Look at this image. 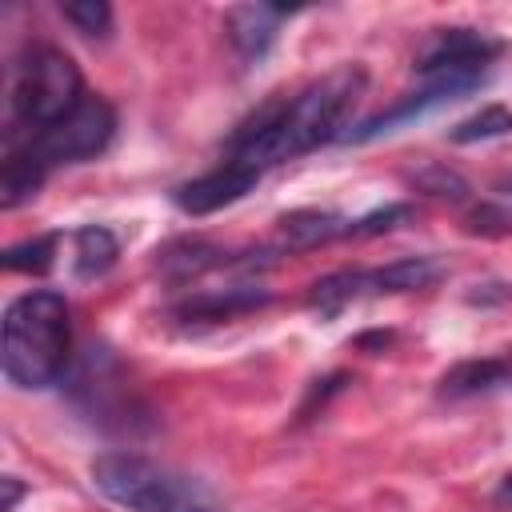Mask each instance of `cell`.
Returning a JSON list of instances; mask_svg holds the SVG:
<instances>
[{
    "mask_svg": "<svg viewBox=\"0 0 512 512\" xmlns=\"http://www.w3.org/2000/svg\"><path fill=\"white\" fill-rule=\"evenodd\" d=\"M368 88L364 64H340L328 76L304 84L296 96H280L260 104L228 140L224 160L244 164L252 172H268L284 160H296L336 136H344V124L352 108L360 104Z\"/></svg>",
    "mask_w": 512,
    "mask_h": 512,
    "instance_id": "cell-1",
    "label": "cell"
},
{
    "mask_svg": "<svg viewBox=\"0 0 512 512\" xmlns=\"http://www.w3.org/2000/svg\"><path fill=\"white\" fill-rule=\"evenodd\" d=\"M496 500H504V504L512 500V472H508V476L500 480V488H496Z\"/></svg>",
    "mask_w": 512,
    "mask_h": 512,
    "instance_id": "cell-22",
    "label": "cell"
},
{
    "mask_svg": "<svg viewBox=\"0 0 512 512\" xmlns=\"http://www.w3.org/2000/svg\"><path fill=\"white\" fill-rule=\"evenodd\" d=\"M84 76L72 64L68 52L40 44L28 48L16 68H12V84H8V144L36 136L44 128H52L56 120L72 116L84 104Z\"/></svg>",
    "mask_w": 512,
    "mask_h": 512,
    "instance_id": "cell-5",
    "label": "cell"
},
{
    "mask_svg": "<svg viewBox=\"0 0 512 512\" xmlns=\"http://www.w3.org/2000/svg\"><path fill=\"white\" fill-rule=\"evenodd\" d=\"M468 232H512V212L480 204V208L468 216Z\"/></svg>",
    "mask_w": 512,
    "mask_h": 512,
    "instance_id": "cell-20",
    "label": "cell"
},
{
    "mask_svg": "<svg viewBox=\"0 0 512 512\" xmlns=\"http://www.w3.org/2000/svg\"><path fill=\"white\" fill-rule=\"evenodd\" d=\"M288 12L292 8H272V4H240V8H228L224 28H228V40L240 52V60H248V64L260 60L272 48L276 28H280V20Z\"/></svg>",
    "mask_w": 512,
    "mask_h": 512,
    "instance_id": "cell-12",
    "label": "cell"
},
{
    "mask_svg": "<svg viewBox=\"0 0 512 512\" xmlns=\"http://www.w3.org/2000/svg\"><path fill=\"white\" fill-rule=\"evenodd\" d=\"M480 84H484V76H468V72L424 76V84H420L416 92L400 96L392 108H384V112L368 116L364 124L348 128L344 140H348V144H368V140H376V136H384V132H396V128L408 124V120H420L424 112H432V108H440V104H448V100H460V96L476 92Z\"/></svg>",
    "mask_w": 512,
    "mask_h": 512,
    "instance_id": "cell-7",
    "label": "cell"
},
{
    "mask_svg": "<svg viewBox=\"0 0 512 512\" xmlns=\"http://www.w3.org/2000/svg\"><path fill=\"white\" fill-rule=\"evenodd\" d=\"M332 240H352V216L332 208H296L280 216V248H316Z\"/></svg>",
    "mask_w": 512,
    "mask_h": 512,
    "instance_id": "cell-13",
    "label": "cell"
},
{
    "mask_svg": "<svg viewBox=\"0 0 512 512\" xmlns=\"http://www.w3.org/2000/svg\"><path fill=\"white\" fill-rule=\"evenodd\" d=\"M416 184H420L424 192H432V196H452V200H464V192H468V184H464L456 172H448L444 164L424 168V172L416 176Z\"/></svg>",
    "mask_w": 512,
    "mask_h": 512,
    "instance_id": "cell-19",
    "label": "cell"
},
{
    "mask_svg": "<svg viewBox=\"0 0 512 512\" xmlns=\"http://www.w3.org/2000/svg\"><path fill=\"white\" fill-rule=\"evenodd\" d=\"M512 384V356H476V360H460L452 364L440 384L436 396L440 400H472V396H488Z\"/></svg>",
    "mask_w": 512,
    "mask_h": 512,
    "instance_id": "cell-11",
    "label": "cell"
},
{
    "mask_svg": "<svg viewBox=\"0 0 512 512\" xmlns=\"http://www.w3.org/2000/svg\"><path fill=\"white\" fill-rule=\"evenodd\" d=\"M72 244H76V276L80 280H96L104 276L116 256H120V240L104 228V224H84L72 232Z\"/></svg>",
    "mask_w": 512,
    "mask_h": 512,
    "instance_id": "cell-15",
    "label": "cell"
},
{
    "mask_svg": "<svg viewBox=\"0 0 512 512\" xmlns=\"http://www.w3.org/2000/svg\"><path fill=\"white\" fill-rule=\"evenodd\" d=\"M92 484L124 512H228L224 500L196 476L148 460L140 452H104L92 460Z\"/></svg>",
    "mask_w": 512,
    "mask_h": 512,
    "instance_id": "cell-4",
    "label": "cell"
},
{
    "mask_svg": "<svg viewBox=\"0 0 512 512\" xmlns=\"http://www.w3.org/2000/svg\"><path fill=\"white\" fill-rule=\"evenodd\" d=\"M440 276H444V264L436 256H404V260H392L384 268H348V272L320 276L308 288V308L328 320V316H336L340 308H348L364 296L420 292V288H432Z\"/></svg>",
    "mask_w": 512,
    "mask_h": 512,
    "instance_id": "cell-6",
    "label": "cell"
},
{
    "mask_svg": "<svg viewBox=\"0 0 512 512\" xmlns=\"http://www.w3.org/2000/svg\"><path fill=\"white\" fill-rule=\"evenodd\" d=\"M60 12L84 36H108L112 32V8L104 0H72V4H60Z\"/></svg>",
    "mask_w": 512,
    "mask_h": 512,
    "instance_id": "cell-18",
    "label": "cell"
},
{
    "mask_svg": "<svg viewBox=\"0 0 512 512\" xmlns=\"http://www.w3.org/2000/svg\"><path fill=\"white\" fill-rule=\"evenodd\" d=\"M56 232H48V236H32V240H24V244H12L8 252H4V268L8 272H32V276H40V272H48L52 268V256H56Z\"/></svg>",
    "mask_w": 512,
    "mask_h": 512,
    "instance_id": "cell-17",
    "label": "cell"
},
{
    "mask_svg": "<svg viewBox=\"0 0 512 512\" xmlns=\"http://www.w3.org/2000/svg\"><path fill=\"white\" fill-rule=\"evenodd\" d=\"M256 184H260V172H252V168H244V164H232V160H220L212 172L176 184L172 204H176L184 216H208V212H220V208L244 200Z\"/></svg>",
    "mask_w": 512,
    "mask_h": 512,
    "instance_id": "cell-9",
    "label": "cell"
},
{
    "mask_svg": "<svg viewBox=\"0 0 512 512\" xmlns=\"http://www.w3.org/2000/svg\"><path fill=\"white\" fill-rule=\"evenodd\" d=\"M116 136V112L104 96H88L72 116L56 120L52 128L12 140L4 152V172H0V204L4 208H20L24 200H32L48 172L60 164H80L100 156Z\"/></svg>",
    "mask_w": 512,
    "mask_h": 512,
    "instance_id": "cell-2",
    "label": "cell"
},
{
    "mask_svg": "<svg viewBox=\"0 0 512 512\" xmlns=\"http://www.w3.org/2000/svg\"><path fill=\"white\" fill-rule=\"evenodd\" d=\"M496 192H504V196H512V176H508V180H500V184H496Z\"/></svg>",
    "mask_w": 512,
    "mask_h": 512,
    "instance_id": "cell-23",
    "label": "cell"
},
{
    "mask_svg": "<svg viewBox=\"0 0 512 512\" xmlns=\"http://www.w3.org/2000/svg\"><path fill=\"white\" fill-rule=\"evenodd\" d=\"M504 52V40L480 32V28H440L416 56L420 76H440V72H468V76H488L492 60Z\"/></svg>",
    "mask_w": 512,
    "mask_h": 512,
    "instance_id": "cell-8",
    "label": "cell"
},
{
    "mask_svg": "<svg viewBox=\"0 0 512 512\" xmlns=\"http://www.w3.org/2000/svg\"><path fill=\"white\" fill-rule=\"evenodd\" d=\"M272 300L268 288L260 284H232V288H200L184 300L172 304V316L180 324H216V320H232L240 312H252V308H264Z\"/></svg>",
    "mask_w": 512,
    "mask_h": 512,
    "instance_id": "cell-10",
    "label": "cell"
},
{
    "mask_svg": "<svg viewBox=\"0 0 512 512\" xmlns=\"http://www.w3.org/2000/svg\"><path fill=\"white\" fill-rule=\"evenodd\" d=\"M156 264H160L172 280H188V276H200V272H208V268H232L236 260H232L224 248L208 244V240H176V244H168L164 252H156Z\"/></svg>",
    "mask_w": 512,
    "mask_h": 512,
    "instance_id": "cell-14",
    "label": "cell"
},
{
    "mask_svg": "<svg viewBox=\"0 0 512 512\" xmlns=\"http://www.w3.org/2000/svg\"><path fill=\"white\" fill-rule=\"evenodd\" d=\"M504 132H512V112H508L504 104H488V108H480L476 116L460 120L448 136H452L456 144H476V140H492V136H504Z\"/></svg>",
    "mask_w": 512,
    "mask_h": 512,
    "instance_id": "cell-16",
    "label": "cell"
},
{
    "mask_svg": "<svg viewBox=\"0 0 512 512\" xmlns=\"http://www.w3.org/2000/svg\"><path fill=\"white\" fill-rule=\"evenodd\" d=\"M4 376L16 388H52L64 380L72 360V324L68 300L52 288L24 292L4 312Z\"/></svg>",
    "mask_w": 512,
    "mask_h": 512,
    "instance_id": "cell-3",
    "label": "cell"
},
{
    "mask_svg": "<svg viewBox=\"0 0 512 512\" xmlns=\"http://www.w3.org/2000/svg\"><path fill=\"white\" fill-rule=\"evenodd\" d=\"M4 488H8V500H4V512H16V500H20V480L16 476H4Z\"/></svg>",
    "mask_w": 512,
    "mask_h": 512,
    "instance_id": "cell-21",
    "label": "cell"
}]
</instances>
